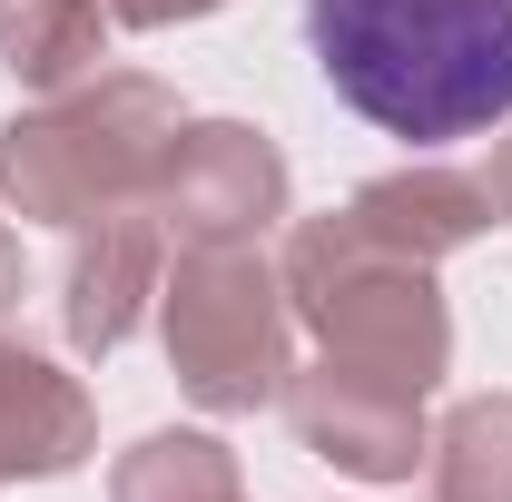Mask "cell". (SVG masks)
<instances>
[{"label":"cell","instance_id":"6da1fadb","mask_svg":"<svg viewBox=\"0 0 512 502\" xmlns=\"http://www.w3.org/2000/svg\"><path fill=\"white\" fill-rule=\"evenodd\" d=\"M306 50L384 138L453 148L512 119V0H306Z\"/></svg>","mask_w":512,"mask_h":502},{"label":"cell","instance_id":"7a4b0ae2","mask_svg":"<svg viewBox=\"0 0 512 502\" xmlns=\"http://www.w3.org/2000/svg\"><path fill=\"white\" fill-rule=\"evenodd\" d=\"M168 138H178L168 79L89 69L0 128V197H10V217H40V227H89L109 207H148Z\"/></svg>","mask_w":512,"mask_h":502},{"label":"cell","instance_id":"3957f363","mask_svg":"<svg viewBox=\"0 0 512 502\" xmlns=\"http://www.w3.org/2000/svg\"><path fill=\"white\" fill-rule=\"evenodd\" d=\"M286 306L316 335L335 365H365V375L404 384V394H434L453 375V306L434 286V266L375 247L345 207L335 217H296L286 227Z\"/></svg>","mask_w":512,"mask_h":502},{"label":"cell","instance_id":"277c9868","mask_svg":"<svg viewBox=\"0 0 512 502\" xmlns=\"http://www.w3.org/2000/svg\"><path fill=\"white\" fill-rule=\"evenodd\" d=\"M158 335L178 394L207 414H256L296 375V306L256 247H178L158 276Z\"/></svg>","mask_w":512,"mask_h":502},{"label":"cell","instance_id":"5b68a950","mask_svg":"<svg viewBox=\"0 0 512 502\" xmlns=\"http://www.w3.org/2000/svg\"><path fill=\"white\" fill-rule=\"evenodd\" d=\"M148 207L178 247H256L286 217V148L247 119H178Z\"/></svg>","mask_w":512,"mask_h":502},{"label":"cell","instance_id":"8992f818","mask_svg":"<svg viewBox=\"0 0 512 502\" xmlns=\"http://www.w3.org/2000/svg\"><path fill=\"white\" fill-rule=\"evenodd\" d=\"M276 404H286L296 443H306L316 463H335V473H355V483H414V463L434 453L424 394L365 375V365H335V355L296 365Z\"/></svg>","mask_w":512,"mask_h":502},{"label":"cell","instance_id":"52a82bcc","mask_svg":"<svg viewBox=\"0 0 512 502\" xmlns=\"http://www.w3.org/2000/svg\"><path fill=\"white\" fill-rule=\"evenodd\" d=\"M158 276H168V227L158 207H109L79 227L69 247V276H60V325L79 355H119L138 335V315L158 306Z\"/></svg>","mask_w":512,"mask_h":502},{"label":"cell","instance_id":"ba28073f","mask_svg":"<svg viewBox=\"0 0 512 502\" xmlns=\"http://www.w3.org/2000/svg\"><path fill=\"white\" fill-rule=\"evenodd\" d=\"M99 453V404L89 384L0 335V483H60Z\"/></svg>","mask_w":512,"mask_h":502},{"label":"cell","instance_id":"9c48e42d","mask_svg":"<svg viewBox=\"0 0 512 502\" xmlns=\"http://www.w3.org/2000/svg\"><path fill=\"white\" fill-rule=\"evenodd\" d=\"M345 217H355L375 247L414 256V266H444V256H463L483 227H493V188H483V178H463V168L414 158V168L365 178V188L345 197Z\"/></svg>","mask_w":512,"mask_h":502},{"label":"cell","instance_id":"30bf717a","mask_svg":"<svg viewBox=\"0 0 512 502\" xmlns=\"http://www.w3.org/2000/svg\"><path fill=\"white\" fill-rule=\"evenodd\" d=\"M109 60V0H0V69L20 89H69Z\"/></svg>","mask_w":512,"mask_h":502},{"label":"cell","instance_id":"8fae6325","mask_svg":"<svg viewBox=\"0 0 512 502\" xmlns=\"http://www.w3.org/2000/svg\"><path fill=\"white\" fill-rule=\"evenodd\" d=\"M434 502H512V394H463L434 424Z\"/></svg>","mask_w":512,"mask_h":502},{"label":"cell","instance_id":"7c38bea8","mask_svg":"<svg viewBox=\"0 0 512 502\" xmlns=\"http://www.w3.org/2000/svg\"><path fill=\"white\" fill-rule=\"evenodd\" d=\"M109 502H237V453L217 434H148L119 453Z\"/></svg>","mask_w":512,"mask_h":502},{"label":"cell","instance_id":"4fadbf2b","mask_svg":"<svg viewBox=\"0 0 512 502\" xmlns=\"http://www.w3.org/2000/svg\"><path fill=\"white\" fill-rule=\"evenodd\" d=\"M207 10H227V0H109L119 30H178V20H207Z\"/></svg>","mask_w":512,"mask_h":502},{"label":"cell","instance_id":"5bb4252c","mask_svg":"<svg viewBox=\"0 0 512 502\" xmlns=\"http://www.w3.org/2000/svg\"><path fill=\"white\" fill-rule=\"evenodd\" d=\"M483 188H493V217H503V227H512V138H503V148H493V178H483Z\"/></svg>","mask_w":512,"mask_h":502},{"label":"cell","instance_id":"9a60e30c","mask_svg":"<svg viewBox=\"0 0 512 502\" xmlns=\"http://www.w3.org/2000/svg\"><path fill=\"white\" fill-rule=\"evenodd\" d=\"M20 306V237H10V227H0V315Z\"/></svg>","mask_w":512,"mask_h":502},{"label":"cell","instance_id":"2e32d148","mask_svg":"<svg viewBox=\"0 0 512 502\" xmlns=\"http://www.w3.org/2000/svg\"><path fill=\"white\" fill-rule=\"evenodd\" d=\"M237 502H247V493H237Z\"/></svg>","mask_w":512,"mask_h":502}]
</instances>
